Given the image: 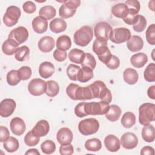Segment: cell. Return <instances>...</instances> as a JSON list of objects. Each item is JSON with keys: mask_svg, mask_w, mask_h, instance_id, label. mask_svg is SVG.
I'll list each match as a JSON object with an SVG mask.
<instances>
[{"mask_svg": "<svg viewBox=\"0 0 155 155\" xmlns=\"http://www.w3.org/2000/svg\"><path fill=\"white\" fill-rule=\"evenodd\" d=\"M94 98H99L101 101L110 103L112 100V95L110 90L106 87L105 83L101 81H96L88 85Z\"/></svg>", "mask_w": 155, "mask_h": 155, "instance_id": "6da1fadb", "label": "cell"}, {"mask_svg": "<svg viewBox=\"0 0 155 155\" xmlns=\"http://www.w3.org/2000/svg\"><path fill=\"white\" fill-rule=\"evenodd\" d=\"M155 120V105L144 103L139 108V121L142 125L149 124Z\"/></svg>", "mask_w": 155, "mask_h": 155, "instance_id": "7a4b0ae2", "label": "cell"}, {"mask_svg": "<svg viewBox=\"0 0 155 155\" xmlns=\"http://www.w3.org/2000/svg\"><path fill=\"white\" fill-rule=\"evenodd\" d=\"M93 33L92 28L88 25H84L76 30L74 34V42L79 46L85 47L92 40Z\"/></svg>", "mask_w": 155, "mask_h": 155, "instance_id": "3957f363", "label": "cell"}, {"mask_svg": "<svg viewBox=\"0 0 155 155\" xmlns=\"http://www.w3.org/2000/svg\"><path fill=\"white\" fill-rule=\"evenodd\" d=\"M110 108L109 103L104 101L98 102H86L84 110L87 115H103L105 114Z\"/></svg>", "mask_w": 155, "mask_h": 155, "instance_id": "277c9868", "label": "cell"}, {"mask_svg": "<svg viewBox=\"0 0 155 155\" xmlns=\"http://www.w3.org/2000/svg\"><path fill=\"white\" fill-rule=\"evenodd\" d=\"M99 128V123L95 118L84 119L79 123L78 130L84 136H88L96 133Z\"/></svg>", "mask_w": 155, "mask_h": 155, "instance_id": "5b68a950", "label": "cell"}, {"mask_svg": "<svg viewBox=\"0 0 155 155\" xmlns=\"http://www.w3.org/2000/svg\"><path fill=\"white\" fill-rule=\"evenodd\" d=\"M21 12L19 7L11 5L8 7L3 16V22L7 27H12L17 24Z\"/></svg>", "mask_w": 155, "mask_h": 155, "instance_id": "8992f818", "label": "cell"}, {"mask_svg": "<svg viewBox=\"0 0 155 155\" xmlns=\"http://www.w3.org/2000/svg\"><path fill=\"white\" fill-rule=\"evenodd\" d=\"M131 36V32L129 29L120 27L113 29L110 35L109 39L114 44H120L127 41Z\"/></svg>", "mask_w": 155, "mask_h": 155, "instance_id": "52a82bcc", "label": "cell"}, {"mask_svg": "<svg viewBox=\"0 0 155 155\" xmlns=\"http://www.w3.org/2000/svg\"><path fill=\"white\" fill-rule=\"evenodd\" d=\"M47 82L40 78L33 79L28 84V90L35 96H39L45 93Z\"/></svg>", "mask_w": 155, "mask_h": 155, "instance_id": "ba28073f", "label": "cell"}, {"mask_svg": "<svg viewBox=\"0 0 155 155\" xmlns=\"http://www.w3.org/2000/svg\"><path fill=\"white\" fill-rule=\"evenodd\" d=\"M113 30L112 27L109 23L105 21H101L94 26V33L96 38L105 39L108 41L109 39L110 35Z\"/></svg>", "mask_w": 155, "mask_h": 155, "instance_id": "9c48e42d", "label": "cell"}, {"mask_svg": "<svg viewBox=\"0 0 155 155\" xmlns=\"http://www.w3.org/2000/svg\"><path fill=\"white\" fill-rule=\"evenodd\" d=\"M28 38L27 29L22 26H19L12 30L8 36V39L13 41L19 45L25 42Z\"/></svg>", "mask_w": 155, "mask_h": 155, "instance_id": "30bf717a", "label": "cell"}, {"mask_svg": "<svg viewBox=\"0 0 155 155\" xmlns=\"http://www.w3.org/2000/svg\"><path fill=\"white\" fill-rule=\"evenodd\" d=\"M16 104L12 99H4L0 103V115L2 117H8L11 116L15 108Z\"/></svg>", "mask_w": 155, "mask_h": 155, "instance_id": "8fae6325", "label": "cell"}, {"mask_svg": "<svg viewBox=\"0 0 155 155\" xmlns=\"http://www.w3.org/2000/svg\"><path fill=\"white\" fill-rule=\"evenodd\" d=\"M120 142L124 148L131 150L137 147L138 144V139L133 133L127 132L121 136Z\"/></svg>", "mask_w": 155, "mask_h": 155, "instance_id": "7c38bea8", "label": "cell"}, {"mask_svg": "<svg viewBox=\"0 0 155 155\" xmlns=\"http://www.w3.org/2000/svg\"><path fill=\"white\" fill-rule=\"evenodd\" d=\"M73 133L70 129L67 127H63L59 130L56 134V139L59 143L68 144L71 143L73 140Z\"/></svg>", "mask_w": 155, "mask_h": 155, "instance_id": "4fadbf2b", "label": "cell"}, {"mask_svg": "<svg viewBox=\"0 0 155 155\" xmlns=\"http://www.w3.org/2000/svg\"><path fill=\"white\" fill-rule=\"evenodd\" d=\"M10 127L12 132L16 136L22 135L26 129L24 121L18 117H15L11 120Z\"/></svg>", "mask_w": 155, "mask_h": 155, "instance_id": "5bb4252c", "label": "cell"}, {"mask_svg": "<svg viewBox=\"0 0 155 155\" xmlns=\"http://www.w3.org/2000/svg\"><path fill=\"white\" fill-rule=\"evenodd\" d=\"M104 145L107 150L110 152H116L120 147L119 139L113 134H109L105 137Z\"/></svg>", "mask_w": 155, "mask_h": 155, "instance_id": "9a60e30c", "label": "cell"}, {"mask_svg": "<svg viewBox=\"0 0 155 155\" xmlns=\"http://www.w3.org/2000/svg\"><path fill=\"white\" fill-rule=\"evenodd\" d=\"M55 42L54 39L50 36L42 37L38 42V48L44 53L50 52L54 47Z\"/></svg>", "mask_w": 155, "mask_h": 155, "instance_id": "2e32d148", "label": "cell"}, {"mask_svg": "<svg viewBox=\"0 0 155 155\" xmlns=\"http://www.w3.org/2000/svg\"><path fill=\"white\" fill-rule=\"evenodd\" d=\"M128 49L131 52H137L141 50L143 47V41L141 37L133 35L127 41Z\"/></svg>", "mask_w": 155, "mask_h": 155, "instance_id": "e0dca14e", "label": "cell"}, {"mask_svg": "<svg viewBox=\"0 0 155 155\" xmlns=\"http://www.w3.org/2000/svg\"><path fill=\"white\" fill-rule=\"evenodd\" d=\"M33 30L39 34L45 32L48 28L47 20L41 16L35 17L31 22Z\"/></svg>", "mask_w": 155, "mask_h": 155, "instance_id": "ac0fdd59", "label": "cell"}, {"mask_svg": "<svg viewBox=\"0 0 155 155\" xmlns=\"http://www.w3.org/2000/svg\"><path fill=\"white\" fill-rule=\"evenodd\" d=\"M50 130L48 122L46 120H41L38 121L32 129V132L39 137L46 136Z\"/></svg>", "mask_w": 155, "mask_h": 155, "instance_id": "d6986e66", "label": "cell"}, {"mask_svg": "<svg viewBox=\"0 0 155 155\" xmlns=\"http://www.w3.org/2000/svg\"><path fill=\"white\" fill-rule=\"evenodd\" d=\"M54 73V67L53 64L48 61L42 62L39 67V73L41 78L47 79L50 78Z\"/></svg>", "mask_w": 155, "mask_h": 155, "instance_id": "ffe728a7", "label": "cell"}, {"mask_svg": "<svg viewBox=\"0 0 155 155\" xmlns=\"http://www.w3.org/2000/svg\"><path fill=\"white\" fill-rule=\"evenodd\" d=\"M92 48L94 53L97 54L98 57L104 54L109 50L107 45V41L96 38L93 42Z\"/></svg>", "mask_w": 155, "mask_h": 155, "instance_id": "44dd1931", "label": "cell"}, {"mask_svg": "<svg viewBox=\"0 0 155 155\" xmlns=\"http://www.w3.org/2000/svg\"><path fill=\"white\" fill-rule=\"evenodd\" d=\"M148 61L147 55L142 52L133 54L130 58L131 65L137 68L143 67Z\"/></svg>", "mask_w": 155, "mask_h": 155, "instance_id": "7402d4cb", "label": "cell"}, {"mask_svg": "<svg viewBox=\"0 0 155 155\" xmlns=\"http://www.w3.org/2000/svg\"><path fill=\"white\" fill-rule=\"evenodd\" d=\"M50 29L54 33H59L67 28V22L62 18H56L50 22Z\"/></svg>", "mask_w": 155, "mask_h": 155, "instance_id": "603a6c76", "label": "cell"}, {"mask_svg": "<svg viewBox=\"0 0 155 155\" xmlns=\"http://www.w3.org/2000/svg\"><path fill=\"white\" fill-rule=\"evenodd\" d=\"M124 81L130 85L135 84L139 79V75L137 71L131 68L125 69L123 73Z\"/></svg>", "mask_w": 155, "mask_h": 155, "instance_id": "cb8c5ba5", "label": "cell"}, {"mask_svg": "<svg viewBox=\"0 0 155 155\" xmlns=\"http://www.w3.org/2000/svg\"><path fill=\"white\" fill-rule=\"evenodd\" d=\"M111 13L115 17L123 19L128 15V9L124 3H119L112 7Z\"/></svg>", "mask_w": 155, "mask_h": 155, "instance_id": "d4e9b609", "label": "cell"}, {"mask_svg": "<svg viewBox=\"0 0 155 155\" xmlns=\"http://www.w3.org/2000/svg\"><path fill=\"white\" fill-rule=\"evenodd\" d=\"M142 137L145 142H153L155 139V129L154 126L150 124L144 125L142 130Z\"/></svg>", "mask_w": 155, "mask_h": 155, "instance_id": "484cf974", "label": "cell"}, {"mask_svg": "<svg viewBox=\"0 0 155 155\" xmlns=\"http://www.w3.org/2000/svg\"><path fill=\"white\" fill-rule=\"evenodd\" d=\"M93 77V70L90 68L83 67L81 68L77 75V80L82 83L89 81Z\"/></svg>", "mask_w": 155, "mask_h": 155, "instance_id": "4316f807", "label": "cell"}, {"mask_svg": "<svg viewBox=\"0 0 155 155\" xmlns=\"http://www.w3.org/2000/svg\"><path fill=\"white\" fill-rule=\"evenodd\" d=\"M121 113L120 108L117 105L113 104L110 105L109 110L105 114V117L111 122H116L120 117Z\"/></svg>", "mask_w": 155, "mask_h": 155, "instance_id": "83f0119b", "label": "cell"}, {"mask_svg": "<svg viewBox=\"0 0 155 155\" xmlns=\"http://www.w3.org/2000/svg\"><path fill=\"white\" fill-rule=\"evenodd\" d=\"M85 53L82 50L78 48L72 49L68 53V58L70 61L73 63L81 64L82 62Z\"/></svg>", "mask_w": 155, "mask_h": 155, "instance_id": "f1b7e54d", "label": "cell"}, {"mask_svg": "<svg viewBox=\"0 0 155 155\" xmlns=\"http://www.w3.org/2000/svg\"><path fill=\"white\" fill-rule=\"evenodd\" d=\"M19 45L13 41L7 39L2 45V50L5 54L11 56L16 51Z\"/></svg>", "mask_w": 155, "mask_h": 155, "instance_id": "f546056e", "label": "cell"}, {"mask_svg": "<svg viewBox=\"0 0 155 155\" xmlns=\"http://www.w3.org/2000/svg\"><path fill=\"white\" fill-rule=\"evenodd\" d=\"M71 46V39L67 35L60 36L56 41V47L58 49L66 51L70 48Z\"/></svg>", "mask_w": 155, "mask_h": 155, "instance_id": "4dcf8cb0", "label": "cell"}, {"mask_svg": "<svg viewBox=\"0 0 155 155\" xmlns=\"http://www.w3.org/2000/svg\"><path fill=\"white\" fill-rule=\"evenodd\" d=\"M56 9L51 5H45L41 7L39 12V16H41L47 20L53 19L56 16Z\"/></svg>", "mask_w": 155, "mask_h": 155, "instance_id": "1f68e13d", "label": "cell"}, {"mask_svg": "<svg viewBox=\"0 0 155 155\" xmlns=\"http://www.w3.org/2000/svg\"><path fill=\"white\" fill-rule=\"evenodd\" d=\"M121 124L126 128L132 127L136 123V116L132 112H126L121 118Z\"/></svg>", "mask_w": 155, "mask_h": 155, "instance_id": "d6a6232c", "label": "cell"}, {"mask_svg": "<svg viewBox=\"0 0 155 155\" xmlns=\"http://www.w3.org/2000/svg\"><path fill=\"white\" fill-rule=\"evenodd\" d=\"M4 149L8 153H13L18 150L19 143L17 139L14 137L10 136L3 144Z\"/></svg>", "mask_w": 155, "mask_h": 155, "instance_id": "836d02e7", "label": "cell"}, {"mask_svg": "<svg viewBox=\"0 0 155 155\" xmlns=\"http://www.w3.org/2000/svg\"><path fill=\"white\" fill-rule=\"evenodd\" d=\"M59 91V86L58 84L53 81L50 80L47 81V87L45 93L48 97H55Z\"/></svg>", "mask_w": 155, "mask_h": 155, "instance_id": "e575fe53", "label": "cell"}, {"mask_svg": "<svg viewBox=\"0 0 155 155\" xmlns=\"http://www.w3.org/2000/svg\"><path fill=\"white\" fill-rule=\"evenodd\" d=\"M85 148L89 151H98L102 148L101 140L97 138H92L88 139L85 142Z\"/></svg>", "mask_w": 155, "mask_h": 155, "instance_id": "d590c367", "label": "cell"}, {"mask_svg": "<svg viewBox=\"0 0 155 155\" xmlns=\"http://www.w3.org/2000/svg\"><path fill=\"white\" fill-rule=\"evenodd\" d=\"M30 50L26 45L18 47L15 53V58L20 62L24 61L27 59L29 56Z\"/></svg>", "mask_w": 155, "mask_h": 155, "instance_id": "8d00e7d4", "label": "cell"}, {"mask_svg": "<svg viewBox=\"0 0 155 155\" xmlns=\"http://www.w3.org/2000/svg\"><path fill=\"white\" fill-rule=\"evenodd\" d=\"M6 80L8 84L12 86H15L19 84L21 79L19 76L18 70H12L8 71L7 74Z\"/></svg>", "mask_w": 155, "mask_h": 155, "instance_id": "74e56055", "label": "cell"}, {"mask_svg": "<svg viewBox=\"0 0 155 155\" xmlns=\"http://www.w3.org/2000/svg\"><path fill=\"white\" fill-rule=\"evenodd\" d=\"M76 9L72 8L65 4H62L59 9V15L62 19H67L72 17L76 13Z\"/></svg>", "mask_w": 155, "mask_h": 155, "instance_id": "f35d334b", "label": "cell"}, {"mask_svg": "<svg viewBox=\"0 0 155 155\" xmlns=\"http://www.w3.org/2000/svg\"><path fill=\"white\" fill-rule=\"evenodd\" d=\"M147 23V19L143 16L141 15H137L136 21L133 25V28L136 32H142L145 29Z\"/></svg>", "mask_w": 155, "mask_h": 155, "instance_id": "ab89813d", "label": "cell"}, {"mask_svg": "<svg viewBox=\"0 0 155 155\" xmlns=\"http://www.w3.org/2000/svg\"><path fill=\"white\" fill-rule=\"evenodd\" d=\"M144 79L146 81L153 82L155 81V64L150 63L146 67L143 73Z\"/></svg>", "mask_w": 155, "mask_h": 155, "instance_id": "60d3db41", "label": "cell"}, {"mask_svg": "<svg viewBox=\"0 0 155 155\" xmlns=\"http://www.w3.org/2000/svg\"><path fill=\"white\" fill-rule=\"evenodd\" d=\"M41 148L43 153L51 154L56 150V144L53 140H47L41 143Z\"/></svg>", "mask_w": 155, "mask_h": 155, "instance_id": "b9f144b4", "label": "cell"}, {"mask_svg": "<svg viewBox=\"0 0 155 155\" xmlns=\"http://www.w3.org/2000/svg\"><path fill=\"white\" fill-rule=\"evenodd\" d=\"M40 137L35 135L32 131L28 132L24 137V142L28 147L36 146L40 140Z\"/></svg>", "mask_w": 155, "mask_h": 155, "instance_id": "7bdbcfd3", "label": "cell"}, {"mask_svg": "<svg viewBox=\"0 0 155 155\" xmlns=\"http://www.w3.org/2000/svg\"><path fill=\"white\" fill-rule=\"evenodd\" d=\"M128 9V13L132 15H137L140 8V5L138 1L137 0H128L124 3Z\"/></svg>", "mask_w": 155, "mask_h": 155, "instance_id": "ee69618b", "label": "cell"}, {"mask_svg": "<svg viewBox=\"0 0 155 155\" xmlns=\"http://www.w3.org/2000/svg\"><path fill=\"white\" fill-rule=\"evenodd\" d=\"M81 65L82 67H86L94 70L96 66V61L93 55L89 53H85Z\"/></svg>", "mask_w": 155, "mask_h": 155, "instance_id": "f6af8a7d", "label": "cell"}, {"mask_svg": "<svg viewBox=\"0 0 155 155\" xmlns=\"http://www.w3.org/2000/svg\"><path fill=\"white\" fill-rule=\"evenodd\" d=\"M81 69V67L75 64H70L67 68V74L70 79L72 81H77V75Z\"/></svg>", "mask_w": 155, "mask_h": 155, "instance_id": "bcb514c9", "label": "cell"}, {"mask_svg": "<svg viewBox=\"0 0 155 155\" xmlns=\"http://www.w3.org/2000/svg\"><path fill=\"white\" fill-rule=\"evenodd\" d=\"M147 41L152 45L155 44V24H151L146 30L145 33Z\"/></svg>", "mask_w": 155, "mask_h": 155, "instance_id": "7dc6e473", "label": "cell"}, {"mask_svg": "<svg viewBox=\"0 0 155 155\" xmlns=\"http://www.w3.org/2000/svg\"><path fill=\"white\" fill-rule=\"evenodd\" d=\"M18 73L19 74V76L22 81H25L28 79L32 74L31 69L30 67L28 66H23L21 67L18 70Z\"/></svg>", "mask_w": 155, "mask_h": 155, "instance_id": "c3c4849f", "label": "cell"}, {"mask_svg": "<svg viewBox=\"0 0 155 155\" xmlns=\"http://www.w3.org/2000/svg\"><path fill=\"white\" fill-rule=\"evenodd\" d=\"M74 152V148L71 143L62 144L59 148V153L61 155H71Z\"/></svg>", "mask_w": 155, "mask_h": 155, "instance_id": "681fc988", "label": "cell"}, {"mask_svg": "<svg viewBox=\"0 0 155 155\" xmlns=\"http://www.w3.org/2000/svg\"><path fill=\"white\" fill-rule=\"evenodd\" d=\"M85 102H82L78 104L74 108V113L76 116L79 117H83L87 115L84 110V107L85 104Z\"/></svg>", "mask_w": 155, "mask_h": 155, "instance_id": "f907efd6", "label": "cell"}, {"mask_svg": "<svg viewBox=\"0 0 155 155\" xmlns=\"http://www.w3.org/2000/svg\"><path fill=\"white\" fill-rule=\"evenodd\" d=\"M120 65V60L115 55H112L110 61L106 64V66L111 70L117 69Z\"/></svg>", "mask_w": 155, "mask_h": 155, "instance_id": "816d5d0a", "label": "cell"}, {"mask_svg": "<svg viewBox=\"0 0 155 155\" xmlns=\"http://www.w3.org/2000/svg\"><path fill=\"white\" fill-rule=\"evenodd\" d=\"M67 53L65 51L56 49L54 50L53 53L54 59L58 62L64 61L67 59Z\"/></svg>", "mask_w": 155, "mask_h": 155, "instance_id": "f5cc1de1", "label": "cell"}, {"mask_svg": "<svg viewBox=\"0 0 155 155\" xmlns=\"http://www.w3.org/2000/svg\"><path fill=\"white\" fill-rule=\"evenodd\" d=\"M22 8L24 11L28 14H31L33 13L36 9V5L35 4L34 2H33L31 1H26L22 5Z\"/></svg>", "mask_w": 155, "mask_h": 155, "instance_id": "db71d44e", "label": "cell"}, {"mask_svg": "<svg viewBox=\"0 0 155 155\" xmlns=\"http://www.w3.org/2000/svg\"><path fill=\"white\" fill-rule=\"evenodd\" d=\"M10 133L8 128L4 126L0 127V142H4L10 137Z\"/></svg>", "mask_w": 155, "mask_h": 155, "instance_id": "11a10c76", "label": "cell"}, {"mask_svg": "<svg viewBox=\"0 0 155 155\" xmlns=\"http://www.w3.org/2000/svg\"><path fill=\"white\" fill-rule=\"evenodd\" d=\"M62 2L74 9H76L81 4V1L79 0H67L62 1Z\"/></svg>", "mask_w": 155, "mask_h": 155, "instance_id": "9f6ffc18", "label": "cell"}, {"mask_svg": "<svg viewBox=\"0 0 155 155\" xmlns=\"http://www.w3.org/2000/svg\"><path fill=\"white\" fill-rule=\"evenodd\" d=\"M113 54H111V52H110V50H109L108 51H107L105 53H104V54L98 57L99 61L101 62H102V63H104V64H107L108 63V62L110 61V58H111Z\"/></svg>", "mask_w": 155, "mask_h": 155, "instance_id": "6f0895ef", "label": "cell"}, {"mask_svg": "<svg viewBox=\"0 0 155 155\" xmlns=\"http://www.w3.org/2000/svg\"><path fill=\"white\" fill-rule=\"evenodd\" d=\"M140 154H142V155H146V154L154 155V150L153 147H151L150 146L143 147L141 149Z\"/></svg>", "mask_w": 155, "mask_h": 155, "instance_id": "680465c9", "label": "cell"}, {"mask_svg": "<svg viewBox=\"0 0 155 155\" xmlns=\"http://www.w3.org/2000/svg\"><path fill=\"white\" fill-rule=\"evenodd\" d=\"M147 94L150 98L155 99V85H152L148 88L147 90Z\"/></svg>", "mask_w": 155, "mask_h": 155, "instance_id": "91938a15", "label": "cell"}, {"mask_svg": "<svg viewBox=\"0 0 155 155\" xmlns=\"http://www.w3.org/2000/svg\"><path fill=\"white\" fill-rule=\"evenodd\" d=\"M25 154H38V155H39L40 154V153L38 151L37 149H35V148H32V149H30V150H28L25 153Z\"/></svg>", "mask_w": 155, "mask_h": 155, "instance_id": "94428289", "label": "cell"}]
</instances>
